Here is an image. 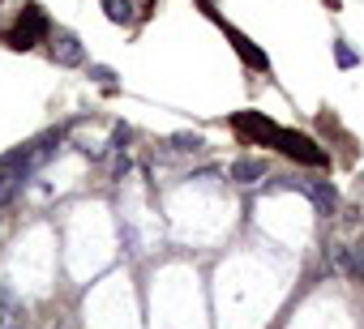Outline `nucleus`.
Returning a JSON list of instances; mask_svg holds the SVG:
<instances>
[{"label": "nucleus", "instance_id": "f257e3e1", "mask_svg": "<svg viewBox=\"0 0 364 329\" xmlns=\"http://www.w3.org/2000/svg\"><path fill=\"white\" fill-rule=\"evenodd\" d=\"M43 35H48V13H43L39 5H26V9H22V22L5 35V43H9L14 52H31L35 39H43Z\"/></svg>", "mask_w": 364, "mask_h": 329}, {"label": "nucleus", "instance_id": "f03ea898", "mask_svg": "<svg viewBox=\"0 0 364 329\" xmlns=\"http://www.w3.org/2000/svg\"><path fill=\"white\" fill-rule=\"evenodd\" d=\"M270 189H296V193H304L317 206V214H326V218L338 210V189L330 180H274Z\"/></svg>", "mask_w": 364, "mask_h": 329}, {"label": "nucleus", "instance_id": "7ed1b4c3", "mask_svg": "<svg viewBox=\"0 0 364 329\" xmlns=\"http://www.w3.org/2000/svg\"><path fill=\"white\" fill-rule=\"evenodd\" d=\"M48 56H52L56 65H65V69H73V65H82V60H86L82 39H77L73 30H56V35H48Z\"/></svg>", "mask_w": 364, "mask_h": 329}, {"label": "nucleus", "instance_id": "20e7f679", "mask_svg": "<svg viewBox=\"0 0 364 329\" xmlns=\"http://www.w3.org/2000/svg\"><path fill=\"white\" fill-rule=\"evenodd\" d=\"M228 176L236 184H257V180H266V162L262 158H236L232 167H228Z\"/></svg>", "mask_w": 364, "mask_h": 329}, {"label": "nucleus", "instance_id": "39448f33", "mask_svg": "<svg viewBox=\"0 0 364 329\" xmlns=\"http://www.w3.org/2000/svg\"><path fill=\"white\" fill-rule=\"evenodd\" d=\"M326 269L338 278H351V248L347 244H330L326 248Z\"/></svg>", "mask_w": 364, "mask_h": 329}, {"label": "nucleus", "instance_id": "423d86ee", "mask_svg": "<svg viewBox=\"0 0 364 329\" xmlns=\"http://www.w3.org/2000/svg\"><path fill=\"white\" fill-rule=\"evenodd\" d=\"M103 13H107V22H116V26H129V22L137 18V0H103Z\"/></svg>", "mask_w": 364, "mask_h": 329}, {"label": "nucleus", "instance_id": "0eeeda50", "mask_svg": "<svg viewBox=\"0 0 364 329\" xmlns=\"http://www.w3.org/2000/svg\"><path fill=\"white\" fill-rule=\"evenodd\" d=\"M198 150H206V137L202 133H176L167 141V154H198Z\"/></svg>", "mask_w": 364, "mask_h": 329}, {"label": "nucleus", "instance_id": "6e6552de", "mask_svg": "<svg viewBox=\"0 0 364 329\" xmlns=\"http://www.w3.org/2000/svg\"><path fill=\"white\" fill-rule=\"evenodd\" d=\"M228 39H232V48H236V52H240V56H245L253 69H266V56H262V52H257V48H253V43H249L240 30H232V26H228Z\"/></svg>", "mask_w": 364, "mask_h": 329}, {"label": "nucleus", "instance_id": "1a4fd4ad", "mask_svg": "<svg viewBox=\"0 0 364 329\" xmlns=\"http://www.w3.org/2000/svg\"><path fill=\"white\" fill-rule=\"evenodd\" d=\"M90 77H95V82H99V86H107V90H112V86H116V73H112V69H107V65H90Z\"/></svg>", "mask_w": 364, "mask_h": 329}, {"label": "nucleus", "instance_id": "9d476101", "mask_svg": "<svg viewBox=\"0 0 364 329\" xmlns=\"http://www.w3.org/2000/svg\"><path fill=\"white\" fill-rule=\"evenodd\" d=\"M351 282H364V244L351 248Z\"/></svg>", "mask_w": 364, "mask_h": 329}, {"label": "nucleus", "instance_id": "9b49d317", "mask_svg": "<svg viewBox=\"0 0 364 329\" xmlns=\"http://www.w3.org/2000/svg\"><path fill=\"white\" fill-rule=\"evenodd\" d=\"M334 56H338V65H343V69H351V65H355V52H351L347 43H334Z\"/></svg>", "mask_w": 364, "mask_h": 329}, {"label": "nucleus", "instance_id": "f8f14e48", "mask_svg": "<svg viewBox=\"0 0 364 329\" xmlns=\"http://www.w3.org/2000/svg\"><path fill=\"white\" fill-rule=\"evenodd\" d=\"M124 141H129V128L116 124V128H112V150H124Z\"/></svg>", "mask_w": 364, "mask_h": 329}, {"label": "nucleus", "instance_id": "ddd939ff", "mask_svg": "<svg viewBox=\"0 0 364 329\" xmlns=\"http://www.w3.org/2000/svg\"><path fill=\"white\" fill-rule=\"evenodd\" d=\"M9 316H14V312H9L5 303H0V329H5V325H9Z\"/></svg>", "mask_w": 364, "mask_h": 329}, {"label": "nucleus", "instance_id": "4468645a", "mask_svg": "<svg viewBox=\"0 0 364 329\" xmlns=\"http://www.w3.org/2000/svg\"><path fill=\"white\" fill-rule=\"evenodd\" d=\"M5 329H22V325H5Z\"/></svg>", "mask_w": 364, "mask_h": 329}, {"label": "nucleus", "instance_id": "2eb2a0df", "mask_svg": "<svg viewBox=\"0 0 364 329\" xmlns=\"http://www.w3.org/2000/svg\"><path fill=\"white\" fill-rule=\"evenodd\" d=\"M0 5H5V0H0Z\"/></svg>", "mask_w": 364, "mask_h": 329}]
</instances>
